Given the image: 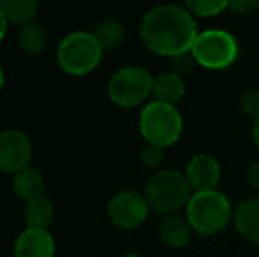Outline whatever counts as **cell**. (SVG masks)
Instances as JSON below:
<instances>
[{
	"mask_svg": "<svg viewBox=\"0 0 259 257\" xmlns=\"http://www.w3.org/2000/svg\"><path fill=\"white\" fill-rule=\"evenodd\" d=\"M143 44L162 57L191 53L198 37V28L192 14L180 6H157L145 14L140 27Z\"/></svg>",
	"mask_w": 259,
	"mask_h": 257,
	"instance_id": "cell-1",
	"label": "cell"
},
{
	"mask_svg": "<svg viewBox=\"0 0 259 257\" xmlns=\"http://www.w3.org/2000/svg\"><path fill=\"white\" fill-rule=\"evenodd\" d=\"M191 185L185 173L175 169L157 171L145 187V199L159 215H177L191 201Z\"/></svg>",
	"mask_w": 259,
	"mask_h": 257,
	"instance_id": "cell-2",
	"label": "cell"
},
{
	"mask_svg": "<svg viewBox=\"0 0 259 257\" xmlns=\"http://www.w3.org/2000/svg\"><path fill=\"white\" fill-rule=\"evenodd\" d=\"M233 217L231 202L219 190L194 192L187 204V222L192 231L203 236L219 234Z\"/></svg>",
	"mask_w": 259,
	"mask_h": 257,
	"instance_id": "cell-3",
	"label": "cell"
},
{
	"mask_svg": "<svg viewBox=\"0 0 259 257\" xmlns=\"http://www.w3.org/2000/svg\"><path fill=\"white\" fill-rule=\"evenodd\" d=\"M103 48L92 32H72L62 39L57 49V60L62 71L72 76L92 72L103 60Z\"/></svg>",
	"mask_w": 259,
	"mask_h": 257,
	"instance_id": "cell-4",
	"label": "cell"
},
{
	"mask_svg": "<svg viewBox=\"0 0 259 257\" xmlns=\"http://www.w3.org/2000/svg\"><path fill=\"white\" fill-rule=\"evenodd\" d=\"M182 117L173 104L152 100L140 115V132L147 143L157 146H171L182 134Z\"/></svg>",
	"mask_w": 259,
	"mask_h": 257,
	"instance_id": "cell-5",
	"label": "cell"
},
{
	"mask_svg": "<svg viewBox=\"0 0 259 257\" xmlns=\"http://www.w3.org/2000/svg\"><path fill=\"white\" fill-rule=\"evenodd\" d=\"M238 41L235 35L219 28H210L198 34L191 55L196 64L206 69H226L238 59Z\"/></svg>",
	"mask_w": 259,
	"mask_h": 257,
	"instance_id": "cell-6",
	"label": "cell"
},
{
	"mask_svg": "<svg viewBox=\"0 0 259 257\" xmlns=\"http://www.w3.org/2000/svg\"><path fill=\"white\" fill-rule=\"evenodd\" d=\"M154 78L145 67L127 65L115 72L108 81L109 99L120 108H134L152 93Z\"/></svg>",
	"mask_w": 259,
	"mask_h": 257,
	"instance_id": "cell-7",
	"label": "cell"
},
{
	"mask_svg": "<svg viewBox=\"0 0 259 257\" xmlns=\"http://www.w3.org/2000/svg\"><path fill=\"white\" fill-rule=\"evenodd\" d=\"M150 206H148L145 195L123 190L111 197L108 204V215L111 222L120 229H134L147 220Z\"/></svg>",
	"mask_w": 259,
	"mask_h": 257,
	"instance_id": "cell-8",
	"label": "cell"
},
{
	"mask_svg": "<svg viewBox=\"0 0 259 257\" xmlns=\"http://www.w3.org/2000/svg\"><path fill=\"white\" fill-rule=\"evenodd\" d=\"M32 161V141L18 129H7L0 132V171L20 173L28 168Z\"/></svg>",
	"mask_w": 259,
	"mask_h": 257,
	"instance_id": "cell-9",
	"label": "cell"
},
{
	"mask_svg": "<svg viewBox=\"0 0 259 257\" xmlns=\"http://www.w3.org/2000/svg\"><path fill=\"white\" fill-rule=\"evenodd\" d=\"M185 176L196 192L215 190L221 180V164L208 153H198L189 161L185 168Z\"/></svg>",
	"mask_w": 259,
	"mask_h": 257,
	"instance_id": "cell-10",
	"label": "cell"
},
{
	"mask_svg": "<svg viewBox=\"0 0 259 257\" xmlns=\"http://www.w3.org/2000/svg\"><path fill=\"white\" fill-rule=\"evenodd\" d=\"M55 240L46 229H25L14 243V257H53Z\"/></svg>",
	"mask_w": 259,
	"mask_h": 257,
	"instance_id": "cell-11",
	"label": "cell"
},
{
	"mask_svg": "<svg viewBox=\"0 0 259 257\" xmlns=\"http://www.w3.org/2000/svg\"><path fill=\"white\" fill-rule=\"evenodd\" d=\"M235 227L247 241L259 247V197L249 199L236 208Z\"/></svg>",
	"mask_w": 259,
	"mask_h": 257,
	"instance_id": "cell-12",
	"label": "cell"
},
{
	"mask_svg": "<svg viewBox=\"0 0 259 257\" xmlns=\"http://www.w3.org/2000/svg\"><path fill=\"white\" fill-rule=\"evenodd\" d=\"M45 176L39 173V169L28 168L21 169L20 173H16L13 178V192L16 194V197H20L21 201L28 202L32 199H37L45 195Z\"/></svg>",
	"mask_w": 259,
	"mask_h": 257,
	"instance_id": "cell-13",
	"label": "cell"
},
{
	"mask_svg": "<svg viewBox=\"0 0 259 257\" xmlns=\"http://www.w3.org/2000/svg\"><path fill=\"white\" fill-rule=\"evenodd\" d=\"M152 95L155 100L166 104H177L184 99L185 95V83L184 78H180L175 72H160L154 78V85H152Z\"/></svg>",
	"mask_w": 259,
	"mask_h": 257,
	"instance_id": "cell-14",
	"label": "cell"
},
{
	"mask_svg": "<svg viewBox=\"0 0 259 257\" xmlns=\"http://www.w3.org/2000/svg\"><path fill=\"white\" fill-rule=\"evenodd\" d=\"M191 226L178 215H166L159 224V236L167 247L182 248L191 241Z\"/></svg>",
	"mask_w": 259,
	"mask_h": 257,
	"instance_id": "cell-15",
	"label": "cell"
},
{
	"mask_svg": "<svg viewBox=\"0 0 259 257\" xmlns=\"http://www.w3.org/2000/svg\"><path fill=\"white\" fill-rule=\"evenodd\" d=\"M55 217L53 202L48 197H37L32 199L25 206V222L28 229H46L52 226Z\"/></svg>",
	"mask_w": 259,
	"mask_h": 257,
	"instance_id": "cell-16",
	"label": "cell"
},
{
	"mask_svg": "<svg viewBox=\"0 0 259 257\" xmlns=\"http://www.w3.org/2000/svg\"><path fill=\"white\" fill-rule=\"evenodd\" d=\"M0 7L6 14L7 23L23 27V25L34 21L41 4L37 0H4V2H0Z\"/></svg>",
	"mask_w": 259,
	"mask_h": 257,
	"instance_id": "cell-17",
	"label": "cell"
},
{
	"mask_svg": "<svg viewBox=\"0 0 259 257\" xmlns=\"http://www.w3.org/2000/svg\"><path fill=\"white\" fill-rule=\"evenodd\" d=\"M94 37L97 39V42L101 44L103 52H113L123 42L125 37V30H123V25L118 20H103L94 27L92 30Z\"/></svg>",
	"mask_w": 259,
	"mask_h": 257,
	"instance_id": "cell-18",
	"label": "cell"
},
{
	"mask_svg": "<svg viewBox=\"0 0 259 257\" xmlns=\"http://www.w3.org/2000/svg\"><path fill=\"white\" fill-rule=\"evenodd\" d=\"M18 42H20V48L23 52L30 53V55H37V53L45 52V48L48 46L46 28L37 21L23 25L18 32Z\"/></svg>",
	"mask_w": 259,
	"mask_h": 257,
	"instance_id": "cell-19",
	"label": "cell"
},
{
	"mask_svg": "<svg viewBox=\"0 0 259 257\" xmlns=\"http://www.w3.org/2000/svg\"><path fill=\"white\" fill-rule=\"evenodd\" d=\"M185 9L191 14L196 16H217L224 9L229 7V2H221V0H191V2H185Z\"/></svg>",
	"mask_w": 259,
	"mask_h": 257,
	"instance_id": "cell-20",
	"label": "cell"
},
{
	"mask_svg": "<svg viewBox=\"0 0 259 257\" xmlns=\"http://www.w3.org/2000/svg\"><path fill=\"white\" fill-rule=\"evenodd\" d=\"M140 159L147 168H152V169L159 168L164 161V148L157 146V144H152V143H147L143 150H141Z\"/></svg>",
	"mask_w": 259,
	"mask_h": 257,
	"instance_id": "cell-21",
	"label": "cell"
},
{
	"mask_svg": "<svg viewBox=\"0 0 259 257\" xmlns=\"http://www.w3.org/2000/svg\"><path fill=\"white\" fill-rule=\"evenodd\" d=\"M240 110L247 117H252L254 120L259 118V90H247L240 97Z\"/></svg>",
	"mask_w": 259,
	"mask_h": 257,
	"instance_id": "cell-22",
	"label": "cell"
},
{
	"mask_svg": "<svg viewBox=\"0 0 259 257\" xmlns=\"http://www.w3.org/2000/svg\"><path fill=\"white\" fill-rule=\"evenodd\" d=\"M194 65H196V60L191 53L178 55V57H175V59H171V72H175V74H178L180 78H184V76L191 74Z\"/></svg>",
	"mask_w": 259,
	"mask_h": 257,
	"instance_id": "cell-23",
	"label": "cell"
},
{
	"mask_svg": "<svg viewBox=\"0 0 259 257\" xmlns=\"http://www.w3.org/2000/svg\"><path fill=\"white\" fill-rule=\"evenodd\" d=\"M259 2H254V0H236V2H229V9H233L238 14H247L250 11L257 9Z\"/></svg>",
	"mask_w": 259,
	"mask_h": 257,
	"instance_id": "cell-24",
	"label": "cell"
},
{
	"mask_svg": "<svg viewBox=\"0 0 259 257\" xmlns=\"http://www.w3.org/2000/svg\"><path fill=\"white\" fill-rule=\"evenodd\" d=\"M247 180H249L250 187L259 192V161H256L249 168V173H247Z\"/></svg>",
	"mask_w": 259,
	"mask_h": 257,
	"instance_id": "cell-25",
	"label": "cell"
},
{
	"mask_svg": "<svg viewBox=\"0 0 259 257\" xmlns=\"http://www.w3.org/2000/svg\"><path fill=\"white\" fill-rule=\"evenodd\" d=\"M6 30H7V18H6V14H4L2 7H0V41H2L4 35H6Z\"/></svg>",
	"mask_w": 259,
	"mask_h": 257,
	"instance_id": "cell-26",
	"label": "cell"
},
{
	"mask_svg": "<svg viewBox=\"0 0 259 257\" xmlns=\"http://www.w3.org/2000/svg\"><path fill=\"white\" fill-rule=\"evenodd\" d=\"M252 137H254V143L256 146L259 148V118L254 120V125H252Z\"/></svg>",
	"mask_w": 259,
	"mask_h": 257,
	"instance_id": "cell-27",
	"label": "cell"
},
{
	"mask_svg": "<svg viewBox=\"0 0 259 257\" xmlns=\"http://www.w3.org/2000/svg\"><path fill=\"white\" fill-rule=\"evenodd\" d=\"M2 86H4V71L0 67V90H2Z\"/></svg>",
	"mask_w": 259,
	"mask_h": 257,
	"instance_id": "cell-28",
	"label": "cell"
},
{
	"mask_svg": "<svg viewBox=\"0 0 259 257\" xmlns=\"http://www.w3.org/2000/svg\"><path fill=\"white\" fill-rule=\"evenodd\" d=\"M120 257H141V255H138V254H123V255H120Z\"/></svg>",
	"mask_w": 259,
	"mask_h": 257,
	"instance_id": "cell-29",
	"label": "cell"
}]
</instances>
